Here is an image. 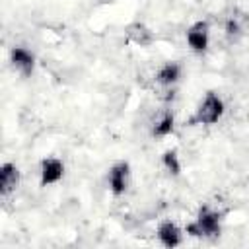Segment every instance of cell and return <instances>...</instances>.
Returning <instances> with one entry per match:
<instances>
[{"mask_svg": "<svg viewBox=\"0 0 249 249\" xmlns=\"http://www.w3.org/2000/svg\"><path fill=\"white\" fill-rule=\"evenodd\" d=\"M222 231V214L212 210L210 206H202L196 214V218L193 222L187 224L185 233L191 237H204V239H212L218 237Z\"/></svg>", "mask_w": 249, "mask_h": 249, "instance_id": "1", "label": "cell"}, {"mask_svg": "<svg viewBox=\"0 0 249 249\" xmlns=\"http://www.w3.org/2000/svg\"><path fill=\"white\" fill-rule=\"evenodd\" d=\"M224 111H226L224 99L216 91H206V95L202 97V101L195 109V115L189 119V124L191 126H195V124L212 126L224 117Z\"/></svg>", "mask_w": 249, "mask_h": 249, "instance_id": "2", "label": "cell"}, {"mask_svg": "<svg viewBox=\"0 0 249 249\" xmlns=\"http://www.w3.org/2000/svg\"><path fill=\"white\" fill-rule=\"evenodd\" d=\"M128 183H130V163L124 161V160L115 161V163L109 167V173H107L109 191H111L115 196H121V195L126 193Z\"/></svg>", "mask_w": 249, "mask_h": 249, "instance_id": "3", "label": "cell"}, {"mask_svg": "<svg viewBox=\"0 0 249 249\" xmlns=\"http://www.w3.org/2000/svg\"><path fill=\"white\" fill-rule=\"evenodd\" d=\"M185 39H187V45H189L191 51L204 53L208 49V43H210V25H208V21L198 19L193 25H189L187 31H185Z\"/></svg>", "mask_w": 249, "mask_h": 249, "instance_id": "4", "label": "cell"}, {"mask_svg": "<svg viewBox=\"0 0 249 249\" xmlns=\"http://www.w3.org/2000/svg\"><path fill=\"white\" fill-rule=\"evenodd\" d=\"M62 177H64V161L60 158L49 156V158H43L41 160V165H39V181H41V187L54 185Z\"/></svg>", "mask_w": 249, "mask_h": 249, "instance_id": "5", "label": "cell"}, {"mask_svg": "<svg viewBox=\"0 0 249 249\" xmlns=\"http://www.w3.org/2000/svg\"><path fill=\"white\" fill-rule=\"evenodd\" d=\"M10 64L14 66L16 72H19L21 76H31L33 68H35V54L25 49V47H12L10 49Z\"/></svg>", "mask_w": 249, "mask_h": 249, "instance_id": "6", "label": "cell"}, {"mask_svg": "<svg viewBox=\"0 0 249 249\" xmlns=\"http://www.w3.org/2000/svg\"><path fill=\"white\" fill-rule=\"evenodd\" d=\"M21 181V171L16 163L6 161L0 165V193L2 196H8L10 193H14L19 187Z\"/></svg>", "mask_w": 249, "mask_h": 249, "instance_id": "7", "label": "cell"}, {"mask_svg": "<svg viewBox=\"0 0 249 249\" xmlns=\"http://www.w3.org/2000/svg\"><path fill=\"white\" fill-rule=\"evenodd\" d=\"M156 235H158L160 243H161L163 247H169V249L181 245V241H183V230H181L173 220H163V222H160V226H158V230H156Z\"/></svg>", "mask_w": 249, "mask_h": 249, "instance_id": "8", "label": "cell"}, {"mask_svg": "<svg viewBox=\"0 0 249 249\" xmlns=\"http://www.w3.org/2000/svg\"><path fill=\"white\" fill-rule=\"evenodd\" d=\"M181 74H183V66L177 62V60H169L165 64H161L156 72V82L160 86H175L179 80H181Z\"/></svg>", "mask_w": 249, "mask_h": 249, "instance_id": "9", "label": "cell"}, {"mask_svg": "<svg viewBox=\"0 0 249 249\" xmlns=\"http://www.w3.org/2000/svg\"><path fill=\"white\" fill-rule=\"evenodd\" d=\"M173 128H175V117H173L171 111H165V113L154 123L152 134H154L156 138H165V136H169V134L173 132Z\"/></svg>", "mask_w": 249, "mask_h": 249, "instance_id": "10", "label": "cell"}, {"mask_svg": "<svg viewBox=\"0 0 249 249\" xmlns=\"http://www.w3.org/2000/svg\"><path fill=\"white\" fill-rule=\"evenodd\" d=\"M128 37H130L132 43H136V45H140V47H148V45H152V41H154V33H152L144 23H132V25L128 27Z\"/></svg>", "mask_w": 249, "mask_h": 249, "instance_id": "11", "label": "cell"}, {"mask_svg": "<svg viewBox=\"0 0 249 249\" xmlns=\"http://www.w3.org/2000/svg\"><path fill=\"white\" fill-rule=\"evenodd\" d=\"M161 165H163V169L169 173V175H173V177H177L179 173H181V160H179V154H177V150H165L163 154H161Z\"/></svg>", "mask_w": 249, "mask_h": 249, "instance_id": "12", "label": "cell"}, {"mask_svg": "<svg viewBox=\"0 0 249 249\" xmlns=\"http://www.w3.org/2000/svg\"><path fill=\"white\" fill-rule=\"evenodd\" d=\"M239 31H241L239 23H237L235 19H228V23H226V35L235 37V35H239Z\"/></svg>", "mask_w": 249, "mask_h": 249, "instance_id": "13", "label": "cell"}]
</instances>
